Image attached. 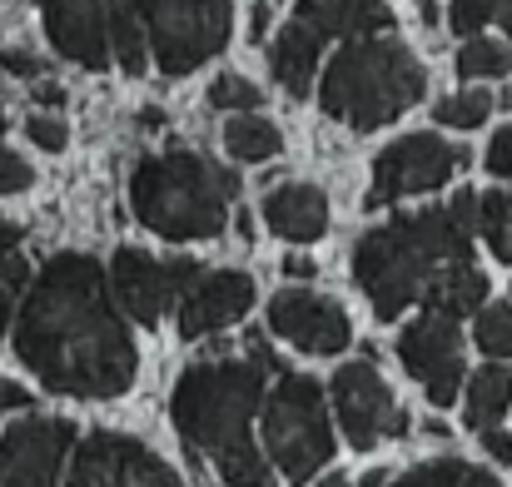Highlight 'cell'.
I'll return each instance as SVG.
<instances>
[{
	"label": "cell",
	"instance_id": "1",
	"mask_svg": "<svg viewBox=\"0 0 512 487\" xmlns=\"http://www.w3.org/2000/svg\"><path fill=\"white\" fill-rule=\"evenodd\" d=\"M15 353L60 398H120L140 368L105 269L90 254H55L40 269L15 314Z\"/></svg>",
	"mask_w": 512,
	"mask_h": 487
},
{
	"label": "cell",
	"instance_id": "2",
	"mask_svg": "<svg viewBox=\"0 0 512 487\" xmlns=\"http://www.w3.org/2000/svg\"><path fill=\"white\" fill-rule=\"evenodd\" d=\"M264 403L259 363H189L170 393L179 438L199 448L229 487H274V468L254 448V413Z\"/></svg>",
	"mask_w": 512,
	"mask_h": 487
},
{
	"label": "cell",
	"instance_id": "3",
	"mask_svg": "<svg viewBox=\"0 0 512 487\" xmlns=\"http://www.w3.org/2000/svg\"><path fill=\"white\" fill-rule=\"evenodd\" d=\"M478 234V194L463 189L453 194L443 209H423V214H403L373 234L358 239L353 254V274L358 289L368 294L378 319H398L418 289L428 284V274L448 259H468V239Z\"/></svg>",
	"mask_w": 512,
	"mask_h": 487
},
{
	"label": "cell",
	"instance_id": "4",
	"mask_svg": "<svg viewBox=\"0 0 512 487\" xmlns=\"http://www.w3.org/2000/svg\"><path fill=\"white\" fill-rule=\"evenodd\" d=\"M239 194V179L194 150H165L135 164L130 174V209L145 229L160 239L189 244L224 234L229 199Z\"/></svg>",
	"mask_w": 512,
	"mask_h": 487
},
{
	"label": "cell",
	"instance_id": "5",
	"mask_svg": "<svg viewBox=\"0 0 512 487\" xmlns=\"http://www.w3.org/2000/svg\"><path fill=\"white\" fill-rule=\"evenodd\" d=\"M423 65L398 40H348L334 65L324 70L319 105L329 120H343L348 130L368 135L393 125L403 110L423 100Z\"/></svg>",
	"mask_w": 512,
	"mask_h": 487
},
{
	"label": "cell",
	"instance_id": "6",
	"mask_svg": "<svg viewBox=\"0 0 512 487\" xmlns=\"http://www.w3.org/2000/svg\"><path fill=\"white\" fill-rule=\"evenodd\" d=\"M264 448H269V463L294 487L314 483L329 468L334 433H329L324 388L314 378L284 373L279 388L264 398Z\"/></svg>",
	"mask_w": 512,
	"mask_h": 487
},
{
	"label": "cell",
	"instance_id": "7",
	"mask_svg": "<svg viewBox=\"0 0 512 487\" xmlns=\"http://www.w3.org/2000/svg\"><path fill=\"white\" fill-rule=\"evenodd\" d=\"M120 5L140 20L145 45L160 75L170 80L199 70L229 45V25H234L229 0H120Z\"/></svg>",
	"mask_w": 512,
	"mask_h": 487
},
{
	"label": "cell",
	"instance_id": "8",
	"mask_svg": "<svg viewBox=\"0 0 512 487\" xmlns=\"http://www.w3.org/2000/svg\"><path fill=\"white\" fill-rule=\"evenodd\" d=\"M199 274H204V269H199L194 259H155V254L125 244V249H115L105 284H110V294L120 299V309H125L135 324L150 328L170 314V304Z\"/></svg>",
	"mask_w": 512,
	"mask_h": 487
},
{
	"label": "cell",
	"instance_id": "9",
	"mask_svg": "<svg viewBox=\"0 0 512 487\" xmlns=\"http://www.w3.org/2000/svg\"><path fill=\"white\" fill-rule=\"evenodd\" d=\"M458 169H468V150L448 145L438 135H408L398 145H388L373 160V189H368V209L408 199V194H428L438 184H448Z\"/></svg>",
	"mask_w": 512,
	"mask_h": 487
},
{
	"label": "cell",
	"instance_id": "10",
	"mask_svg": "<svg viewBox=\"0 0 512 487\" xmlns=\"http://www.w3.org/2000/svg\"><path fill=\"white\" fill-rule=\"evenodd\" d=\"M65 487H179V478L145 443L120 433H90L80 448H70Z\"/></svg>",
	"mask_w": 512,
	"mask_h": 487
},
{
	"label": "cell",
	"instance_id": "11",
	"mask_svg": "<svg viewBox=\"0 0 512 487\" xmlns=\"http://www.w3.org/2000/svg\"><path fill=\"white\" fill-rule=\"evenodd\" d=\"M334 408H339L343 438H348L358 453H368L383 433H388V438L408 433L403 408L393 403L388 383H383L368 363H343L339 373H334Z\"/></svg>",
	"mask_w": 512,
	"mask_h": 487
},
{
	"label": "cell",
	"instance_id": "12",
	"mask_svg": "<svg viewBox=\"0 0 512 487\" xmlns=\"http://www.w3.org/2000/svg\"><path fill=\"white\" fill-rule=\"evenodd\" d=\"M75 428L65 418H20L0 433V487H55Z\"/></svg>",
	"mask_w": 512,
	"mask_h": 487
},
{
	"label": "cell",
	"instance_id": "13",
	"mask_svg": "<svg viewBox=\"0 0 512 487\" xmlns=\"http://www.w3.org/2000/svg\"><path fill=\"white\" fill-rule=\"evenodd\" d=\"M398 358L438 408H448L458 398V388H463V338H458L453 319H438V314L413 319L398 338Z\"/></svg>",
	"mask_w": 512,
	"mask_h": 487
},
{
	"label": "cell",
	"instance_id": "14",
	"mask_svg": "<svg viewBox=\"0 0 512 487\" xmlns=\"http://www.w3.org/2000/svg\"><path fill=\"white\" fill-rule=\"evenodd\" d=\"M269 328H274L284 343H294V348H304V353H319V358L343 353L348 338H353V324H348L343 304L314 294V289H284V294H274Z\"/></svg>",
	"mask_w": 512,
	"mask_h": 487
},
{
	"label": "cell",
	"instance_id": "15",
	"mask_svg": "<svg viewBox=\"0 0 512 487\" xmlns=\"http://www.w3.org/2000/svg\"><path fill=\"white\" fill-rule=\"evenodd\" d=\"M249 304H254V279L239 269H214V274H199L174 299V319H179L184 338H199V333H214V328L244 319Z\"/></svg>",
	"mask_w": 512,
	"mask_h": 487
},
{
	"label": "cell",
	"instance_id": "16",
	"mask_svg": "<svg viewBox=\"0 0 512 487\" xmlns=\"http://www.w3.org/2000/svg\"><path fill=\"white\" fill-rule=\"evenodd\" d=\"M45 35L50 45L85 65V70H105L110 65V20H105V0H45Z\"/></svg>",
	"mask_w": 512,
	"mask_h": 487
},
{
	"label": "cell",
	"instance_id": "17",
	"mask_svg": "<svg viewBox=\"0 0 512 487\" xmlns=\"http://www.w3.org/2000/svg\"><path fill=\"white\" fill-rule=\"evenodd\" d=\"M264 224L289 244H314L329 229V199L314 184H279L264 199Z\"/></svg>",
	"mask_w": 512,
	"mask_h": 487
},
{
	"label": "cell",
	"instance_id": "18",
	"mask_svg": "<svg viewBox=\"0 0 512 487\" xmlns=\"http://www.w3.org/2000/svg\"><path fill=\"white\" fill-rule=\"evenodd\" d=\"M418 299H423V314H438V319H453L458 324L463 314L483 309L488 279H483V269L473 259H448V264H438L428 274V284L418 289Z\"/></svg>",
	"mask_w": 512,
	"mask_h": 487
},
{
	"label": "cell",
	"instance_id": "19",
	"mask_svg": "<svg viewBox=\"0 0 512 487\" xmlns=\"http://www.w3.org/2000/svg\"><path fill=\"white\" fill-rule=\"evenodd\" d=\"M319 40L339 35V40H358V35H373V30H388L393 25V10L383 0H299V15Z\"/></svg>",
	"mask_w": 512,
	"mask_h": 487
},
{
	"label": "cell",
	"instance_id": "20",
	"mask_svg": "<svg viewBox=\"0 0 512 487\" xmlns=\"http://www.w3.org/2000/svg\"><path fill=\"white\" fill-rule=\"evenodd\" d=\"M319 45H324V40H319L304 20H289V25L279 30L274 50H269V70H274V80H279L294 100H304V95H309V85H314Z\"/></svg>",
	"mask_w": 512,
	"mask_h": 487
},
{
	"label": "cell",
	"instance_id": "21",
	"mask_svg": "<svg viewBox=\"0 0 512 487\" xmlns=\"http://www.w3.org/2000/svg\"><path fill=\"white\" fill-rule=\"evenodd\" d=\"M512 408V368H483V373H473V383H468V408H463V418L478 428V433H488V428H498L503 423V413Z\"/></svg>",
	"mask_w": 512,
	"mask_h": 487
},
{
	"label": "cell",
	"instance_id": "22",
	"mask_svg": "<svg viewBox=\"0 0 512 487\" xmlns=\"http://www.w3.org/2000/svg\"><path fill=\"white\" fill-rule=\"evenodd\" d=\"M224 145H229L234 160L264 164L284 150V135H279V125H269L264 115H234V120L224 125Z\"/></svg>",
	"mask_w": 512,
	"mask_h": 487
},
{
	"label": "cell",
	"instance_id": "23",
	"mask_svg": "<svg viewBox=\"0 0 512 487\" xmlns=\"http://www.w3.org/2000/svg\"><path fill=\"white\" fill-rule=\"evenodd\" d=\"M393 487H503L488 468H473L463 458H438V463H423L413 473H403Z\"/></svg>",
	"mask_w": 512,
	"mask_h": 487
},
{
	"label": "cell",
	"instance_id": "24",
	"mask_svg": "<svg viewBox=\"0 0 512 487\" xmlns=\"http://www.w3.org/2000/svg\"><path fill=\"white\" fill-rule=\"evenodd\" d=\"M25 294V249H20V229L0 224V333L15 319V299Z\"/></svg>",
	"mask_w": 512,
	"mask_h": 487
},
{
	"label": "cell",
	"instance_id": "25",
	"mask_svg": "<svg viewBox=\"0 0 512 487\" xmlns=\"http://www.w3.org/2000/svg\"><path fill=\"white\" fill-rule=\"evenodd\" d=\"M508 70H512V50L503 40H488V35L463 40V50H458V75L463 80H498Z\"/></svg>",
	"mask_w": 512,
	"mask_h": 487
},
{
	"label": "cell",
	"instance_id": "26",
	"mask_svg": "<svg viewBox=\"0 0 512 487\" xmlns=\"http://www.w3.org/2000/svg\"><path fill=\"white\" fill-rule=\"evenodd\" d=\"M478 234L493 244V254L503 264H512V194L508 189L478 194Z\"/></svg>",
	"mask_w": 512,
	"mask_h": 487
},
{
	"label": "cell",
	"instance_id": "27",
	"mask_svg": "<svg viewBox=\"0 0 512 487\" xmlns=\"http://www.w3.org/2000/svg\"><path fill=\"white\" fill-rule=\"evenodd\" d=\"M438 125H448V130H478L488 115H493V95L488 90H458V95H448V100H438Z\"/></svg>",
	"mask_w": 512,
	"mask_h": 487
},
{
	"label": "cell",
	"instance_id": "28",
	"mask_svg": "<svg viewBox=\"0 0 512 487\" xmlns=\"http://www.w3.org/2000/svg\"><path fill=\"white\" fill-rule=\"evenodd\" d=\"M478 348L488 358H512V304H488L478 314V328H473Z\"/></svg>",
	"mask_w": 512,
	"mask_h": 487
},
{
	"label": "cell",
	"instance_id": "29",
	"mask_svg": "<svg viewBox=\"0 0 512 487\" xmlns=\"http://www.w3.org/2000/svg\"><path fill=\"white\" fill-rule=\"evenodd\" d=\"M259 100H264V90H259L254 80H244V75H219V80L209 85V105H214V110H239V115H249V110H259Z\"/></svg>",
	"mask_w": 512,
	"mask_h": 487
},
{
	"label": "cell",
	"instance_id": "30",
	"mask_svg": "<svg viewBox=\"0 0 512 487\" xmlns=\"http://www.w3.org/2000/svg\"><path fill=\"white\" fill-rule=\"evenodd\" d=\"M25 135H30L40 150H50V155H60L65 140H70L65 120H55V115H30V120H25Z\"/></svg>",
	"mask_w": 512,
	"mask_h": 487
},
{
	"label": "cell",
	"instance_id": "31",
	"mask_svg": "<svg viewBox=\"0 0 512 487\" xmlns=\"http://www.w3.org/2000/svg\"><path fill=\"white\" fill-rule=\"evenodd\" d=\"M448 20H453L458 35L473 40V35L488 25V0H453V5H448Z\"/></svg>",
	"mask_w": 512,
	"mask_h": 487
},
{
	"label": "cell",
	"instance_id": "32",
	"mask_svg": "<svg viewBox=\"0 0 512 487\" xmlns=\"http://www.w3.org/2000/svg\"><path fill=\"white\" fill-rule=\"evenodd\" d=\"M30 179H35V169L20 160L15 150L0 145V194H20V189H30Z\"/></svg>",
	"mask_w": 512,
	"mask_h": 487
},
{
	"label": "cell",
	"instance_id": "33",
	"mask_svg": "<svg viewBox=\"0 0 512 487\" xmlns=\"http://www.w3.org/2000/svg\"><path fill=\"white\" fill-rule=\"evenodd\" d=\"M0 65H5V75H15V80H40V75H45L40 55H30V50H20V45H10V50L0 55Z\"/></svg>",
	"mask_w": 512,
	"mask_h": 487
},
{
	"label": "cell",
	"instance_id": "34",
	"mask_svg": "<svg viewBox=\"0 0 512 487\" xmlns=\"http://www.w3.org/2000/svg\"><path fill=\"white\" fill-rule=\"evenodd\" d=\"M488 169H493L498 179H512V125L493 135V145H488Z\"/></svg>",
	"mask_w": 512,
	"mask_h": 487
},
{
	"label": "cell",
	"instance_id": "35",
	"mask_svg": "<svg viewBox=\"0 0 512 487\" xmlns=\"http://www.w3.org/2000/svg\"><path fill=\"white\" fill-rule=\"evenodd\" d=\"M483 448H488L493 463H503V468L512 473V438L503 433V428H488V433H483Z\"/></svg>",
	"mask_w": 512,
	"mask_h": 487
},
{
	"label": "cell",
	"instance_id": "36",
	"mask_svg": "<svg viewBox=\"0 0 512 487\" xmlns=\"http://www.w3.org/2000/svg\"><path fill=\"white\" fill-rule=\"evenodd\" d=\"M5 408H35V398L25 393V383H10V378H0V413Z\"/></svg>",
	"mask_w": 512,
	"mask_h": 487
},
{
	"label": "cell",
	"instance_id": "37",
	"mask_svg": "<svg viewBox=\"0 0 512 487\" xmlns=\"http://www.w3.org/2000/svg\"><path fill=\"white\" fill-rule=\"evenodd\" d=\"M284 274H289L294 284H309L319 269H314V259H304V254H289V259H284Z\"/></svg>",
	"mask_w": 512,
	"mask_h": 487
},
{
	"label": "cell",
	"instance_id": "38",
	"mask_svg": "<svg viewBox=\"0 0 512 487\" xmlns=\"http://www.w3.org/2000/svg\"><path fill=\"white\" fill-rule=\"evenodd\" d=\"M264 30H269V5L259 0V5H254V25H249V40H254V45H264Z\"/></svg>",
	"mask_w": 512,
	"mask_h": 487
},
{
	"label": "cell",
	"instance_id": "39",
	"mask_svg": "<svg viewBox=\"0 0 512 487\" xmlns=\"http://www.w3.org/2000/svg\"><path fill=\"white\" fill-rule=\"evenodd\" d=\"M35 100H40V105H65V90H60L55 80H40V85H35Z\"/></svg>",
	"mask_w": 512,
	"mask_h": 487
},
{
	"label": "cell",
	"instance_id": "40",
	"mask_svg": "<svg viewBox=\"0 0 512 487\" xmlns=\"http://www.w3.org/2000/svg\"><path fill=\"white\" fill-rule=\"evenodd\" d=\"M488 20H503V30L512 35V0H488Z\"/></svg>",
	"mask_w": 512,
	"mask_h": 487
},
{
	"label": "cell",
	"instance_id": "41",
	"mask_svg": "<svg viewBox=\"0 0 512 487\" xmlns=\"http://www.w3.org/2000/svg\"><path fill=\"white\" fill-rule=\"evenodd\" d=\"M383 483H388V473H383V468H368V473L358 478V487H383Z\"/></svg>",
	"mask_w": 512,
	"mask_h": 487
},
{
	"label": "cell",
	"instance_id": "42",
	"mask_svg": "<svg viewBox=\"0 0 512 487\" xmlns=\"http://www.w3.org/2000/svg\"><path fill=\"white\" fill-rule=\"evenodd\" d=\"M503 110H512V85H508V90H503Z\"/></svg>",
	"mask_w": 512,
	"mask_h": 487
},
{
	"label": "cell",
	"instance_id": "43",
	"mask_svg": "<svg viewBox=\"0 0 512 487\" xmlns=\"http://www.w3.org/2000/svg\"><path fill=\"white\" fill-rule=\"evenodd\" d=\"M324 487H348V478H329V483H324Z\"/></svg>",
	"mask_w": 512,
	"mask_h": 487
},
{
	"label": "cell",
	"instance_id": "44",
	"mask_svg": "<svg viewBox=\"0 0 512 487\" xmlns=\"http://www.w3.org/2000/svg\"><path fill=\"white\" fill-rule=\"evenodd\" d=\"M0 130H5V110H0Z\"/></svg>",
	"mask_w": 512,
	"mask_h": 487
}]
</instances>
